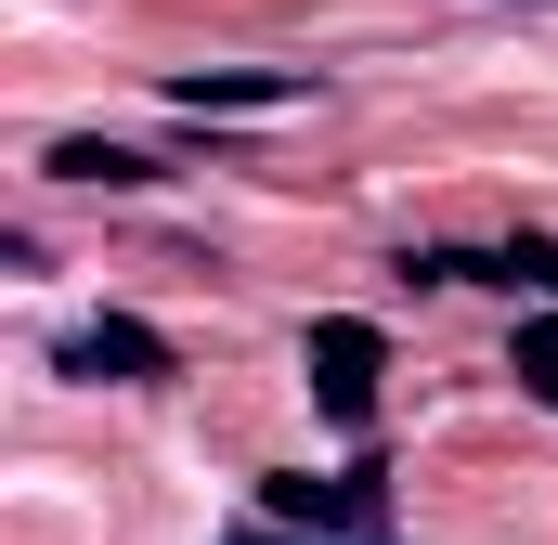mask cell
I'll return each instance as SVG.
<instances>
[{
	"label": "cell",
	"mask_w": 558,
	"mask_h": 545,
	"mask_svg": "<svg viewBox=\"0 0 558 545\" xmlns=\"http://www.w3.org/2000/svg\"><path fill=\"white\" fill-rule=\"evenodd\" d=\"M481 272H494V286H533V299L558 312V234H507V247H494Z\"/></svg>",
	"instance_id": "cell-6"
},
{
	"label": "cell",
	"mask_w": 558,
	"mask_h": 545,
	"mask_svg": "<svg viewBox=\"0 0 558 545\" xmlns=\"http://www.w3.org/2000/svg\"><path fill=\"white\" fill-rule=\"evenodd\" d=\"M169 364H182V351H169L143 312H105V325H78V338H65V377H105V390H156Z\"/></svg>",
	"instance_id": "cell-4"
},
{
	"label": "cell",
	"mask_w": 558,
	"mask_h": 545,
	"mask_svg": "<svg viewBox=\"0 0 558 545\" xmlns=\"http://www.w3.org/2000/svg\"><path fill=\"white\" fill-rule=\"evenodd\" d=\"M520 390H546V403H558V312L520 325Z\"/></svg>",
	"instance_id": "cell-7"
},
{
	"label": "cell",
	"mask_w": 558,
	"mask_h": 545,
	"mask_svg": "<svg viewBox=\"0 0 558 545\" xmlns=\"http://www.w3.org/2000/svg\"><path fill=\"white\" fill-rule=\"evenodd\" d=\"M169 105L182 118H286V105H312V78L299 65H182Z\"/></svg>",
	"instance_id": "cell-3"
},
{
	"label": "cell",
	"mask_w": 558,
	"mask_h": 545,
	"mask_svg": "<svg viewBox=\"0 0 558 545\" xmlns=\"http://www.w3.org/2000/svg\"><path fill=\"white\" fill-rule=\"evenodd\" d=\"M260 520H274V533H312V545H377V520H390V468H377V455L338 468V481L286 468V481H260Z\"/></svg>",
	"instance_id": "cell-1"
},
{
	"label": "cell",
	"mask_w": 558,
	"mask_h": 545,
	"mask_svg": "<svg viewBox=\"0 0 558 545\" xmlns=\"http://www.w3.org/2000/svg\"><path fill=\"white\" fill-rule=\"evenodd\" d=\"M299 377H312V403L338 415V428H377V377H390V338H377L364 312H312V338H299Z\"/></svg>",
	"instance_id": "cell-2"
},
{
	"label": "cell",
	"mask_w": 558,
	"mask_h": 545,
	"mask_svg": "<svg viewBox=\"0 0 558 545\" xmlns=\"http://www.w3.org/2000/svg\"><path fill=\"white\" fill-rule=\"evenodd\" d=\"M52 182H156V156H131V143H105V131H65L52 143Z\"/></svg>",
	"instance_id": "cell-5"
},
{
	"label": "cell",
	"mask_w": 558,
	"mask_h": 545,
	"mask_svg": "<svg viewBox=\"0 0 558 545\" xmlns=\"http://www.w3.org/2000/svg\"><path fill=\"white\" fill-rule=\"evenodd\" d=\"M221 545H312V533H274V520H247V533H221Z\"/></svg>",
	"instance_id": "cell-8"
}]
</instances>
